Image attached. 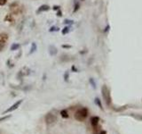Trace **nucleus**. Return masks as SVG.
<instances>
[{"label":"nucleus","instance_id":"obj_1","mask_svg":"<svg viewBox=\"0 0 142 134\" xmlns=\"http://www.w3.org/2000/svg\"><path fill=\"white\" fill-rule=\"evenodd\" d=\"M89 114V111L86 107H83L80 108L78 110L75 112V119L79 121V122H83Z\"/></svg>","mask_w":142,"mask_h":134},{"label":"nucleus","instance_id":"obj_19","mask_svg":"<svg viewBox=\"0 0 142 134\" xmlns=\"http://www.w3.org/2000/svg\"><path fill=\"white\" fill-rule=\"evenodd\" d=\"M69 60V58H68V55H62L61 56V62H67Z\"/></svg>","mask_w":142,"mask_h":134},{"label":"nucleus","instance_id":"obj_15","mask_svg":"<svg viewBox=\"0 0 142 134\" xmlns=\"http://www.w3.org/2000/svg\"><path fill=\"white\" fill-rule=\"evenodd\" d=\"M11 117H12V115H11V114H8V115H5V116L0 117V122H6V121H7V120L10 119Z\"/></svg>","mask_w":142,"mask_h":134},{"label":"nucleus","instance_id":"obj_32","mask_svg":"<svg viewBox=\"0 0 142 134\" xmlns=\"http://www.w3.org/2000/svg\"><path fill=\"white\" fill-rule=\"evenodd\" d=\"M82 1H83V0H82Z\"/></svg>","mask_w":142,"mask_h":134},{"label":"nucleus","instance_id":"obj_12","mask_svg":"<svg viewBox=\"0 0 142 134\" xmlns=\"http://www.w3.org/2000/svg\"><path fill=\"white\" fill-rule=\"evenodd\" d=\"M60 114H61V117L64 118V119H68V118L69 117V114H68V111L66 110V109H62V110L60 112Z\"/></svg>","mask_w":142,"mask_h":134},{"label":"nucleus","instance_id":"obj_16","mask_svg":"<svg viewBox=\"0 0 142 134\" xmlns=\"http://www.w3.org/2000/svg\"><path fill=\"white\" fill-rule=\"evenodd\" d=\"M37 44L36 43H32L31 45V48H30V51H29V55H31L32 53H34L37 50Z\"/></svg>","mask_w":142,"mask_h":134},{"label":"nucleus","instance_id":"obj_27","mask_svg":"<svg viewBox=\"0 0 142 134\" xmlns=\"http://www.w3.org/2000/svg\"><path fill=\"white\" fill-rule=\"evenodd\" d=\"M64 22H65V23L72 24L73 23V21H71V20H65V21H64Z\"/></svg>","mask_w":142,"mask_h":134},{"label":"nucleus","instance_id":"obj_17","mask_svg":"<svg viewBox=\"0 0 142 134\" xmlns=\"http://www.w3.org/2000/svg\"><path fill=\"white\" fill-rule=\"evenodd\" d=\"M69 28H70L69 26H66L65 28H64V29H62V30H61V33H62L63 35H66V34H68V33L69 32V30H70Z\"/></svg>","mask_w":142,"mask_h":134},{"label":"nucleus","instance_id":"obj_8","mask_svg":"<svg viewBox=\"0 0 142 134\" xmlns=\"http://www.w3.org/2000/svg\"><path fill=\"white\" fill-rule=\"evenodd\" d=\"M49 9H50V6H48V5H42V6H39V8L37 10V14H39V13L48 11Z\"/></svg>","mask_w":142,"mask_h":134},{"label":"nucleus","instance_id":"obj_10","mask_svg":"<svg viewBox=\"0 0 142 134\" xmlns=\"http://www.w3.org/2000/svg\"><path fill=\"white\" fill-rule=\"evenodd\" d=\"M10 11L12 12V15H20V14H21V12H22V11H21V8L20 7V6H17V7H14V8L11 9Z\"/></svg>","mask_w":142,"mask_h":134},{"label":"nucleus","instance_id":"obj_6","mask_svg":"<svg viewBox=\"0 0 142 134\" xmlns=\"http://www.w3.org/2000/svg\"><path fill=\"white\" fill-rule=\"evenodd\" d=\"M99 120H100V119H99V116H93V117H91V120H90L91 124H92L93 127H96V126L99 124Z\"/></svg>","mask_w":142,"mask_h":134},{"label":"nucleus","instance_id":"obj_20","mask_svg":"<svg viewBox=\"0 0 142 134\" xmlns=\"http://www.w3.org/2000/svg\"><path fill=\"white\" fill-rule=\"evenodd\" d=\"M79 7H80V5H79L78 3H75V8H74V10H73V13L77 12V10L79 9Z\"/></svg>","mask_w":142,"mask_h":134},{"label":"nucleus","instance_id":"obj_7","mask_svg":"<svg viewBox=\"0 0 142 134\" xmlns=\"http://www.w3.org/2000/svg\"><path fill=\"white\" fill-rule=\"evenodd\" d=\"M30 73V70H29L28 67H24L22 70L20 71L18 75H20V77H23V76H27L29 75Z\"/></svg>","mask_w":142,"mask_h":134},{"label":"nucleus","instance_id":"obj_13","mask_svg":"<svg viewBox=\"0 0 142 134\" xmlns=\"http://www.w3.org/2000/svg\"><path fill=\"white\" fill-rule=\"evenodd\" d=\"M20 47V45L18 43H13L12 44V46H11V50L12 51H15V50H18L19 48Z\"/></svg>","mask_w":142,"mask_h":134},{"label":"nucleus","instance_id":"obj_3","mask_svg":"<svg viewBox=\"0 0 142 134\" xmlns=\"http://www.w3.org/2000/svg\"><path fill=\"white\" fill-rule=\"evenodd\" d=\"M22 101H23L22 99H20V100H18L17 102H15L13 105H11V106H10L9 108H7V109H6V110L3 113V114H8V113H11V112H13L14 110H16V109H17V108L19 107L20 105H21Z\"/></svg>","mask_w":142,"mask_h":134},{"label":"nucleus","instance_id":"obj_24","mask_svg":"<svg viewBox=\"0 0 142 134\" xmlns=\"http://www.w3.org/2000/svg\"><path fill=\"white\" fill-rule=\"evenodd\" d=\"M7 3V0H0V6H5Z\"/></svg>","mask_w":142,"mask_h":134},{"label":"nucleus","instance_id":"obj_26","mask_svg":"<svg viewBox=\"0 0 142 134\" xmlns=\"http://www.w3.org/2000/svg\"><path fill=\"white\" fill-rule=\"evenodd\" d=\"M4 48H5V44L0 43V52H1V51H3Z\"/></svg>","mask_w":142,"mask_h":134},{"label":"nucleus","instance_id":"obj_29","mask_svg":"<svg viewBox=\"0 0 142 134\" xmlns=\"http://www.w3.org/2000/svg\"><path fill=\"white\" fill-rule=\"evenodd\" d=\"M90 82H91V84L93 85V88H95V82H93V79H90Z\"/></svg>","mask_w":142,"mask_h":134},{"label":"nucleus","instance_id":"obj_31","mask_svg":"<svg viewBox=\"0 0 142 134\" xmlns=\"http://www.w3.org/2000/svg\"><path fill=\"white\" fill-rule=\"evenodd\" d=\"M99 134H107V131H101Z\"/></svg>","mask_w":142,"mask_h":134},{"label":"nucleus","instance_id":"obj_11","mask_svg":"<svg viewBox=\"0 0 142 134\" xmlns=\"http://www.w3.org/2000/svg\"><path fill=\"white\" fill-rule=\"evenodd\" d=\"M5 21H6V22H10V23H12V24H14V22H15V20L12 16V15H6V17H5Z\"/></svg>","mask_w":142,"mask_h":134},{"label":"nucleus","instance_id":"obj_21","mask_svg":"<svg viewBox=\"0 0 142 134\" xmlns=\"http://www.w3.org/2000/svg\"><path fill=\"white\" fill-rule=\"evenodd\" d=\"M59 30V28L58 27H56V26H52L51 27V29L49 30V31L50 32H52V31H58Z\"/></svg>","mask_w":142,"mask_h":134},{"label":"nucleus","instance_id":"obj_5","mask_svg":"<svg viewBox=\"0 0 142 134\" xmlns=\"http://www.w3.org/2000/svg\"><path fill=\"white\" fill-rule=\"evenodd\" d=\"M9 38V36L7 33L6 32H2V33H0V43L2 44H6Z\"/></svg>","mask_w":142,"mask_h":134},{"label":"nucleus","instance_id":"obj_25","mask_svg":"<svg viewBox=\"0 0 142 134\" xmlns=\"http://www.w3.org/2000/svg\"><path fill=\"white\" fill-rule=\"evenodd\" d=\"M57 16H58V17H61V16H62V12H61V10H58V11H57Z\"/></svg>","mask_w":142,"mask_h":134},{"label":"nucleus","instance_id":"obj_18","mask_svg":"<svg viewBox=\"0 0 142 134\" xmlns=\"http://www.w3.org/2000/svg\"><path fill=\"white\" fill-rule=\"evenodd\" d=\"M95 104L98 106H99L100 109H103V107H102V104H101V101H100V99L98 98V97H96L95 98Z\"/></svg>","mask_w":142,"mask_h":134},{"label":"nucleus","instance_id":"obj_22","mask_svg":"<svg viewBox=\"0 0 142 134\" xmlns=\"http://www.w3.org/2000/svg\"><path fill=\"white\" fill-rule=\"evenodd\" d=\"M68 78H69L68 72H66V73H65V74H64V80H65V82H68Z\"/></svg>","mask_w":142,"mask_h":134},{"label":"nucleus","instance_id":"obj_9","mask_svg":"<svg viewBox=\"0 0 142 134\" xmlns=\"http://www.w3.org/2000/svg\"><path fill=\"white\" fill-rule=\"evenodd\" d=\"M49 53L52 56L56 55H57V53H58V49H57V47H54V46H52V45H51V46L49 47Z\"/></svg>","mask_w":142,"mask_h":134},{"label":"nucleus","instance_id":"obj_28","mask_svg":"<svg viewBox=\"0 0 142 134\" xmlns=\"http://www.w3.org/2000/svg\"><path fill=\"white\" fill-rule=\"evenodd\" d=\"M61 47L63 48H71V46H69V45H62Z\"/></svg>","mask_w":142,"mask_h":134},{"label":"nucleus","instance_id":"obj_14","mask_svg":"<svg viewBox=\"0 0 142 134\" xmlns=\"http://www.w3.org/2000/svg\"><path fill=\"white\" fill-rule=\"evenodd\" d=\"M20 6V3H19V1H14V2H12L10 6H9V9L11 10V9L14 8V7H17V6Z\"/></svg>","mask_w":142,"mask_h":134},{"label":"nucleus","instance_id":"obj_23","mask_svg":"<svg viewBox=\"0 0 142 134\" xmlns=\"http://www.w3.org/2000/svg\"><path fill=\"white\" fill-rule=\"evenodd\" d=\"M61 9V6H52V10L53 11H58V10H60Z\"/></svg>","mask_w":142,"mask_h":134},{"label":"nucleus","instance_id":"obj_2","mask_svg":"<svg viewBox=\"0 0 142 134\" xmlns=\"http://www.w3.org/2000/svg\"><path fill=\"white\" fill-rule=\"evenodd\" d=\"M102 96H103L105 101H106V103H107V105H110V102H111L110 94H109V91H108V89H107L106 86H103V88H102Z\"/></svg>","mask_w":142,"mask_h":134},{"label":"nucleus","instance_id":"obj_30","mask_svg":"<svg viewBox=\"0 0 142 134\" xmlns=\"http://www.w3.org/2000/svg\"><path fill=\"white\" fill-rule=\"evenodd\" d=\"M72 71H74V72H77V69H76V68H75V67L73 65V66H72Z\"/></svg>","mask_w":142,"mask_h":134},{"label":"nucleus","instance_id":"obj_4","mask_svg":"<svg viewBox=\"0 0 142 134\" xmlns=\"http://www.w3.org/2000/svg\"><path fill=\"white\" fill-rule=\"evenodd\" d=\"M44 121L47 124H52L57 121V116L55 114H52V113H48L44 117Z\"/></svg>","mask_w":142,"mask_h":134}]
</instances>
